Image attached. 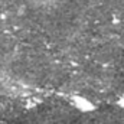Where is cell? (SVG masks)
Listing matches in <instances>:
<instances>
[{
  "instance_id": "1",
  "label": "cell",
  "mask_w": 124,
  "mask_h": 124,
  "mask_svg": "<svg viewBox=\"0 0 124 124\" xmlns=\"http://www.w3.org/2000/svg\"><path fill=\"white\" fill-rule=\"evenodd\" d=\"M72 124H114V120L105 113H88L77 117Z\"/></svg>"
}]
</instances>
